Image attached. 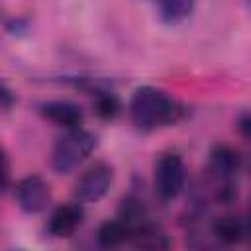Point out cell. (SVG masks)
I'll use <instances>...</instances> for the list:
<instances>
[{"label":"cell","mask_w":251,"mask_h":251,"mask_svg":"<svg viewBox=\"0 0 251 251\" xmlns=\"http://www.w3.org/2000/svg\"><path fill=\"white\" fill-rule=\"evenodd\" d=\"M129 118L141 131H153L175 124L182 116L180 104L155 86H141L129 100Z\"/></svg>","instance_id":"1"},{"label":"cell","mask_w":251,"mask_h":251,"mask_svg":"<svg viewBox=\"0 0 251 251\" xmlns=\"http://www.w3.org/2000/svg\"><path fill=\"white\" fill-rule=\"evenodd\" d=\"M96 135L92 131H86L82 127L69 129L65 135H61L51 151V167L59 175H69L75 171L84 159L94 151L96 147Z\"/></svg>","instance_id":"2"},{"label":"cell","mask_w":251,"mask_h":251,"mask_svg":"<svg viewBox=\"0 0 251 251\" xmlns=\"http://www.w3.org/2000/svg\"><path fill=\"white\" fill-rule=\"evenodd\" d=\"M155 192L163 200L176 198L186 184V165L178 153H163L155 163Z\"/></svg>","instance_id":"3"},{"label":"cell","mask_w":251,"mask_h":251,"mask_svg":"<svg viewBox=\"0 0 251 251\" xmlns=\"http://www.w3.org/2000/svg\"><path fill=\"white\" fill-rule=\"evenodd\" d=\"M114 182V169L108 163H94L90 165L75 182V198L82 204H92L102 200Z\"/></svg>","instance_id":"4"},{"label":"cell","mask_w":251,"mask_h":251,"mask_svg":"<svg viewBox=\"0 0 251 251\" xmlns=\"http://www.w3.org/2000/svg\"><path fill=\"white\" fill-rule=\"evenodd\" d=\"M14 198L22 212L39 214L47 208L51 200V190L39 175H27L14 184Z\"/></svg>","instance_id":"5"},{"label":"cell","mask_w":251,"mask_h":251,"mask_svg":"<svg viewBox=\"0 0 251 251\" xmlns=\"http://www.w3.org/2000/svg\"><path fill=\"white\" fill-rule=\"evenodd\" d=\"M82 222H84V208H82V202H80V204H78V200H76V202H67V204L57 206V208L51 212L45 229H47V233H49L51 237L63 239V237H71V235L82 226Z\"/></svg>","instance_id":"6"},{"label":"cell","mask_w":251,"mask_h":251,"mask_svg":"<svg viewBox=\"0 0 251 251\" xmlns=\"http://www.w3.org/2000/svg\"><path fill=\"white\" fill-rule=\"evenodd\" d=\"M243 167V157L229 145H214L208 159V173L214 180H233Z\"/></svg>","instance_id":"7"},{"label":"cell","mask_w":251,"mask_h":251,"mask_svg":"<svg viewBox=\"0 0 251 251\" xmlns=\"http://www.w3.org/2000/svg\"><path fill=\"white\" fill-rule=\"evenodd\" d=\"M39 114L49 120L55 126L67 127V129H75L80 127L84 122V114L80 110V106L69 102V100H51L39 106Z\"/></svg>","instance_id":"8"},{"label":"cell","mask_w":251,"mask_h":251,"mask_svg":"<svg viewBox=\"0 0 251 251\" xmlns=\"http://www.w3.org/2000/svg\"><path fill=\"white\" fill-rule=\"evenodd\" d=\"M212 235L226 243V245H233V243H239L247 237V227H245V220L237 218V216H231V214H226V216H220L212 222Z\"/></svg>","instance_id":"9"},{"label":"cell","mask_w":251,"mask_h":251,"mask_svg":"<svg viewBox=\"0 0 251 251\" xmlns=\"http://www.w3.org/2000/svg\"><path fill=\"white\" fill-rule=\"evenodd\" d=\"M131 235H133V227L122 218L106 220L96 229V241L102 247H118L122 243L131 241Z\"/></svg>","instance_id":"10"},{"label":"cell","mask_w":251,"mask_h":251,"mask_svg":"<svg viewBox=\"0 0 251 251\" xmlns=\"http://www.w3.org/2000/svg\"><path fill=\"white\" fill-rule=\"evenodd\" d=\"M196 8V0H157L159 18L167 25H178L186 22Z\"/></svg>","instance_id":"11"},{"label":"cell","mask_w":251,"mask_h":251,"mask_svg":"<svg viewBox=\"0 0 251 251\" xmlns=\"http://www.w3.org/2000/svg\"><path fill=\"white\" fill-rule=\"evenodd\" d=\"M131 243L135 247H139V249H167L171 245L169 237L165 235V231L161 227H157L155 224H151V222L139 226L133 231Z\"/></svg>","instance_id":"12"},{"label":"cell","mask_w":251,"mask_h":251,"mask_svg":"<svg viewBox=\"0 0 251 251\" xmlns=\"http://www.w3.org/2000/svg\"><path fill=\"white\" fill-rule=\"evenodd\" d=\"M94 100H92V112L100 118V120H114L120 110H122V104H120V98L110 90V88H104L96 94H92Z\"/></svg>","instance_id":"13"},{"label":"cell","mask_w":251,"mask_h":251,"mask_svg":"<svg viewBox=\"0 0 251 251\" xmlns=\"http://www.w3.org/2000/svg\"><path fill=\"white\" fill-rule=\"evenodd\" d=\"M27 27H29V20L22 18V16H16V18L6 22V31L8 33H24V31H27Z\"/></svg>","instance_id":"14"},{"label":"cell","mask_w":251,"mask_h":251,"mask_svg":"<svg viewBox=\"0 0 251 251\" xmlns=\"http://www.w3.org/2000/svg\"><path fill=\"white\" fill-rule=\"evenodd\" d=\"M237 131L241 133V137H245L249 143H251V114L247 112V114H241L239 118H237Z\"/></svg>","instance_id":"15"},{"label":"cell","mask_w":251,"mask_h":251,"mask_svg":"<svg viewBox=\"0 0 251 251\" xmlns=\"http://www.w3.org/2000/svg\"><path fill=\"white\" fill-rule=\"evenodd\" d=\"M0 98H2V110L10 112L12 106L16 104V94L10 90V86L6 82H2V90H0Z\"/></svg>","instance_id":"16"},{"label":"cell","mask_w":251,"mask_h":251,"mask_svg":"<svg viewBox=\"0 0 251 251\" xmlns=\"http://www.w3.org/2000/svg\"><path fill=\"white\" fill-rule=\"evenodd\" d=\"M2 163H4V169H2V175H4V190H8V186H10V161H8V155L6 153L2 157Z\"/></svg>","instance_id":"17"},{"label":"cell","mask_w":251,"mask_h":251,"mask_svg":"<svg viewBox=\"0 0 251 251\" xmlns=\"http://www.w3.org/2000/svg\"><path fill=\"white\" fill-rule=\"evenodd\" d=\"M249 6H251V0H249Z\"/></svg>","instance_id":"18"}]
</instances>
